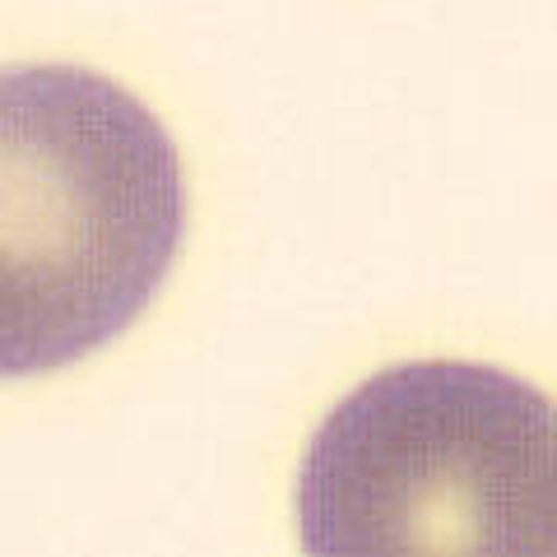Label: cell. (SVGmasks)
Segmentation results:
<instances>
[{
    "label": "cell",
    "mask_w": 557,
    "mask_h": 557,
    "mask_svg": "<svg viewBox=\"0 0 557 557\" xmlns=\"http://www.w3.org/2000/svg\"><path fill=\"white\" fill-rule=\"evenodd\" d=\"M182 228L177 145L135 94L84 65L0 70V376L131 330Z\"/></svg>",
    "instance_id": "6da1fadb"
},
{
    "label": "cell",
    "mask_w": 557,
    "mask_h": 557,
    "mask_svg": "<svg viewBox=\"0 0 557 557\" xmlns=\"http://www.w3.org/2000/svg\"><path fill=\"white\" fill-rule=\"evenodd\" d=\"M307 553H553V405L479 362H405L325 418Z\"/></svg>",
    "instance_id": "7a4b0ae2"
}]
</instances>
